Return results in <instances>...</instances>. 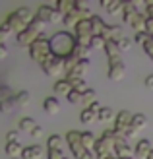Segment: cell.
Masks as SVG:
<instances>
[{"instance_id": "obj_50", "label": "cell", "mask_w": 153, "mask_h": 159, "mask_svg": "<svg viewBox=\"0 0 153 159\" xmlns=\"http://www.w3.org/2000/svg\"><path fill=\"white\" fill-rule=\"evenodd\" d=\"M147 159H153V152H151V153H149V155H147Z\"/></svg>"}, {"instance_id": "obj_24", "label": "cell", "mask_w": 153, "mask_h": 159, "mask_svg": "<svg viewBox=\"0 0 153 159\" xmlns=\"http://www.w3.org/2000/svg\"><path fill=\"white\" fill-rule=\"evenodd\" d=\"M105 25H107V23L103 21L101 16L93 14V18H91V29H93V35H101V33H103V29H105Z\"/></svg>"}, {"instance_id": "obj_2", "label": "cell", "mask_w": 153, "mask_h": 159, "mask_svg": "<svg viewBox=\"0 0 153 159\" xmlns=\"http://www.w3.org/2000/svg\"><path fill=\"white\" fill-rule=\"evenodd\" d=\"M29 57H31V60L39 62V64H43L45 60H49V58L52 57L49 39H45V37L41 35L35 43H31V47H29Z\"/></svg>"}, {"instance_id": "obj_26", "label": "cell", "mask_w": 153, "mask_h": 159, "mask_svg": "<svg viewBox=\"0 0 153 159\" xmlns=\"http://www.w3.org/2000/svg\"><path fill=\"white\" fill-rule=\"evenodd\" d=\"M95 142H97V138L93 136V132H82V144H83V148H85V149L93 152Z\"/></svg>"}, {"instance_id": "obj_6", "label": "cell", "mask_w": 153, "mask_h": 159, "mask_svg": "<svg viewBox=\"0 0 153 159\" xmlns=\"http://www.w3.org/2000/svg\"><path fill=\"white\" fill-rule=\"evenodd\" d=\"M37 18L39 20H43L45 23H58L64 16L56 10V8H52V6H39V10H37Z\"/></svg>"}, {"instance_id": "obj_28", "label": "cell", "mask_w": 153, "mask_h": 159, "mask_svg": "<svg viewBox=\"0 0 153 159\" xmlns=\"http://www.w3.org/2000/svg\"><path fill=\"white\" fill-rule=\"evenodd\" d=\"M95 101H97V93H95V89H91V87L82 93V105H85V109L89 105H93Z\"/></svg>"}, {"instance_id": "obj_18", "label": "cell", "mask_w": 153, "mask_h": 159, "mask_svg": "<svg viewBox=\"0 0 153 159\" xmlns=\"http://www.w3.org/2000/svg\"><path fill=\"white\" fill-rule=\"evenodd\" d=\"M146 20H147V14H142V12H140V14L132 20L130 27L136 31V33H142V31H146Z\"/></svg>"}, {"instance_id": "obj_11", "label": "cell", "mask_w": 153, "mask_h": 159, "mask_svg": "<svg viewBox=\"0 0 153 159\" xmlns=\"http://www.w3.org/2000/svg\"><path fill=\"white\" fill-rule=\"evenodd\" d=\"M45 153V149L43 146H39V144H33V146H27V148H23V153L20 159H41Z\"/></svg>"}, {"instance_id": "obj_46", "label": "cell", "mask_w": 153, "mask_h": 159, "mask_svg": "<svg viewBox=\"0 0 153 159\" xmlns=\"http://www.w3.org/2000/svg\"><path fill=\"white\" fill-rule=\"evenodd\" d=\"M146 31L153 37V18H149V16H147V20H146Z\"/></svg>"}, {"instance_id": "obj_51", "label": "cell", "mask_w": 153, "mask_h": 159, "mask_svg": "<svg viewBox=\"0 0 153 159\" xmlns=\"http://www.w3.org/2000/svg\"><path fill=\"white\" fill-rule=\"evenodd\" d=\"M105 159H116V157H115V155H110V157H105Z\"/></svg>"}, {"instance_id": "obj_9", "label": "cell", "mask_w": 153, "mask_h": 159, "mask_svg": "<svg viewBox=\"0 0 153 159\" xmlns=\"http://www.w3.org/2000/svg\"><path fill=\"white\" fill-rule=\"evenodd\" d=\"M124 72H126V66H124L122 60H110L109 72H107V76H109L110 80H115V82L122 80V78H124Z\"/></svg>"}, {"instance_id": "obj_37", "label": "cell", "mask_w": 153, "mask_h": 159, "mask_svg": "<svg viewBox=\"0 0 153 159\" xmlns=\"http://www.w3.org/2000/svg\"><path fill=\"white\" fill-rule=\"evenodd\" d=\"M12 35V31H10V27L6 25V23H2L0 25V45H6V41H8V37Z\"/></svg>"}, {"instance_id": "obj_47", "label": "cell", "mask_w": 153, "mask_h": 159, "mask_svg": "<svg viewBox=\"0 0 153 159\" xmlns=\"http://www.w3.org/2000/svg\"><path fill=\"white\" fill-rule=\"evenodd\" d=\"M8 57V47L6 45H0V60Z\"/></svg>"}, {"instance_id": "obj_25", "label": "cell", "mask_w": 153, "mask_h": 159, "mask_svg": "<svg viewBox=\"0 0 153 159\" xmlns=\"http://www.w3.org/2000/svg\"><path fill=\"white\" fill-rule=\"evenodd\" d=\"M54 8H56V10H58L62 16H66V14H70V12H74V2H72V0H58Z\"/></svg>"}, {"instance_id": "obj_29", "label": "cell", "mask_w": 153, "mask_h": 159, "mask_svg": "<svg viewBox=\"0 0 153 159\" xmlns=\"http://www.w3.org/2000/svg\"><path fill=\"white\" fill-rule=\"evenodd\" d=\"M79 20H82V18H79V16H78L76 12H70V14H66V16H64V18H62L64 25H66L68 29H72V27L76 29V25H78V21H79Z\"/></svg>"}, {"instance_id": "obj_34", "label": "cell", "mask_w": 153, "mask_h": 159, "mask_svg": "<svg viewBox=\"0 0 153 159\" xmlns=\"http://www.w3.org/2000/svg\"><path fill=\"white\" fill-rule=\"evenodd\" d=\"M97 116H99V120H110V118H116V113L110 107H101Z\"/></svg>"}, {"instance_id": "obj_20", "label": "cell", "mask_w": 153, "mask_h": 159, "mask_svg": "<svg viewBox=\"0 0 153 159\" xmlns=\"http://www.w3.org/2000/svg\"><path fill=\"white\" fill-rule=\"evenodd\" d=\"M6 153L12 155V159H18V155L21 157V153H23V146L20 142H10V144H6Z\"/></svg>"}, {"instance_id": "obj_36", "label": "cell", "mask_w": 153, "mask_h": 159, "mask_svg": "<svg viewBox=\"0 0 153 159\" xmlns=\"http://www.w3.org/2000/svg\"><path fill=\"white\" fill-rule=\"evenodd\" d=\"M105 39L101 35H93L91 37V43H89V49H105Z\"/></svg>"}, {"instance_id": "obj_10", "label": "cell", "mask_w": 153, "mask_h": 159, "mask_svg": "<svg viewBox=\"0 0 153 159\" xmlns=\"http://www.w3.org/2000/svg\"><path fill=\"white\" fill-rule=\"evenodd\" d=\"M4 23H6L8 27H10L12 33H14V31H16V33H21V31H25V29H27V23H23V21L18 18V16H16V12H12L10 16H8Z\"/></svg>"}, {"instance_id": "obj_12", "label": "cell", "mask_w": 153, "mask_h": 159, "mask_svg": "<svg viewBox=\"0 0 153 159\" xmlns=\"http://www.w3.org/2000/svg\"><path fill=\"white\" fill-rule=\"evenodd\" d=\"M151 152H153V148H151L149 140H138V144H136V148H134V155L142 157V159H147V155Z\"/></svg>"}, {"instance_id": "obj_30", "label": "cell", "mask_w": 153, "mask_h": 159, "mask_svg": "<svg viewBox=\"0 0 153 159\" xmlns=\"http://www.w3.org/2000/svg\"><path fill=\"white\" fill-rule=\"evenodd\" d=\"M16 103H18V107H27L29 103H31V93L29 91H20V93H16Z\"/></svg>"}, {"instance_id": "obj_17", "label": "cell", "mask_w": 153, "mask_h": 159, "mask_svg": "<svg viewBox=\"0 0 153 159\" xmlns=\"http://www.w3.org/2000/svg\"><path fill=\"white\" fill-rule=\"evenodd\" d=\"M43 111L47 115H56L60 111V103H58V99L56 97H47L45 101H43Z\"/></svg>"}, {"instance_id": "obj_42", "label": "cell", "mask_w": 153, "mask_h": 159, "mask_svg": "<svg viewBox=\"0 0 153 159\" xmlns=\"http://www.w3.org/2000/svg\"><path fill=\"white\" fill-rule=\"evenodd\" d=\"M18 138H20V132L18 130H10L6 134V144H10V142H20Z\"/></svg>"}, {"instance_id": "obj_53", "label": "cell", "mask_w": 153, "mask_h": 159, "mask_svg": "<svg viewBox=\"0 0 153 159\" xmlns=\"http://www.w3.org/2000/svg\"><path fill=\"white\" fill-rule=\"evenodd\" d=\"M62 159H68V157H62Z\"/></svg>"}, {"instance_id": "obj_49", "label": "cell", "mask_w": 153, "mask_h": 159, "mask_svg": "<svg viewBox=\"0 0 153 159\" xmlns=\"http://www.w3.org/2000/svg\"><path fill=\"white\" fill-rule=\"evenodd\" d=\"M79 159H95V153H93V152H85Z\"/></svg>"}, {"instance_id": "obj_52", "label": "cell", "mask_w": 153, "mask_h": 159, "mask_svg": "<svg viewBox=\"0 0 153 159\" xmlns=\"http://www.w3.org/2000/svg\"><path fill=\"white\" fill-rule=\"evenodd\" d=\"M122 159H134V157H122Z\"/></svg>"}, {"instance_id": "obj_31", "label": "cell", "mask_w": 153, "mask_h": 159, "mask_svg": "<svg viewBox=\"0 0 153 159\" xmlns=\"http://www.w3.org/2000/svg\"><path fill=\"white\" fill-rule=\"evenodd\" d=\"M16 16H18L23 23H27V25L31 23V20L35 18V16H31V10H29V8H18V10H16Z\"/></svg>"}, {"instance_id": "obj_23", "label": "cell", "mask_w": 153, "mask_h": 159, "mask_svg": "<svg viewBox=\"0 0 153 159\" xmlns=\"http://www.w3.org/2000/svg\"><path fill=\"white\" fill-rule=\"evenodd\" d=\"M49 149H58V152H62V138L58 134H51V136L47 138V152H49Z\"/></svg>"}, {"instance_id": "obj_19", "label": "cell", "mask_w": 153, "mask_h": 159, "mask_svg": "<svg viewBox=\"0 0 153 159\" xmlns=\"http://www.w3.org/2000/svg\"><path fill=\"white\" fill-rule=\"evenodd\" d=\"M72 89H74V87H72V84L68 82L66 78H60L58 82L54 84V93H62V95H66V97H68V93Z\"/></svg>"}, {"instance_id": "obj_39", "label": "cell", "mask_w": 153, "mask_h": 159, "mask_svg": "<svg viewBox=\"0 0 153 159\" xmlns=\"http://www.w3.org/2000/svg\"><path fill=\"white\" fill-rule=\"evenodd\" d=\"M72 84V87H74L76 91H79V93H83V91H87L89 87H87V84H85V80H74V82H70Z\"/></svg>"}, {"instance_id": "obj_45", "label": "cell", "mask_w": 153, "mask_h": 159, "mask_svg": "<svg viewBox=\"0 0 153 159\" xmlns=\"http://www.w3.org/2000/svg\"><path fill=\"white\" fill-rule=\"evenodd\" d=\"M47 155H49V159H62V152H58V149H49Z\"/></svg>"}, {"instance_id": "obj_8", "label": "cell", "mask_w": 153, "mask_h": 159, "mask_svg": "<svg viewBox=\"0 0 153 159\" xmlns=\"http://www.w3.org/2000/svg\"><path fill=\"white\" fill-rule=\"evenodd\" d=\"M134 149L130 148V144L126 142V138H116L115 142V157L122 159V157H132Z\"/></svg>"}, {"instance_id": "obj_38", "label": "cell", "mask_w": 153, "mask_h": 159, "mask_svg": "<svg viewBox=\"0 0 153 159\" xmlns=\"http://www.w3.org/2000/svg\"><path fill=\"white\" fill-rule=\"evenodd\" d=\"M10 97H14L12 87H8V85H0V103L6 101V99H10Z\"/></svg>"}, {"instance_id": "obj_27", "label": "cell", "mask_w": 153, "mask_h": 159, "mask_svg": "<svg viewBox=\"0 0 153 159\" xmlns=\"http://www.w3.org/2000/svg\"><path fill=\"white\" fill-rule=\"evenodd\" d=\"M37 126V122H35V118H31V116H23L21 120H20V130L21 132H33V128Z\"/></svg>"}, {"instance_id": "obj_1", "label": "cell", "mask_w": 153, "mask_h": 159, "mask_svg": "<svg viewBox=\"0 0 153 159\" xmlns=\"http://www.w3.org/2000/svg\"><path fill=\"white\" fill-rule=\"evenodd\" d=\"M49 43H51V52H52V57H58L62 60H66L72 57V52H74V47H76V37L68 33V31H58V33H54L51 39H49Z\"/></svg>"}, {"instance_id": "obj_40", "label": "cell", "mask_w": 153, "mask_h": 159, "mask_svg": "<svg viewBox=\"0 0 153 159\" xmlns=\"http://www.w3.org/2000/svg\"><path fill=\"white\" fill-rule=\"evenodd\" d=\"M116 45H118V49H120V51H130V49H132V39L122 37L120 41H116Z\"/></svg>"}, {"instance_id": "obj_21", "label": "cell", "mask_w": 153, "mask_h": 159, "mask_svg": "<svg viewBox=\"0 0 153 159\" xmlns=\"http://www.w3.org/2000/svg\"><path fill=\"white\" fill-rule=\"evenodd\" d=\"M79 120H82L83 124H93L95 120H99V116L91 109H82V113H79Z\"/></svg>"}, {"instance_id": "obj_41", "label": "cell", "mask_w": 153, "mask_h": 159, "mask_svg": "<svg viewBox=\"0 0 153 159\" xmlns=\"http://www.w3.org/2000/svg\"><path fill=\"white\" fill-rule=\"evenodd\" d=\"M68 101L72 103V105H78V103H82V93L76 91V89H72L68 93Z\"/></svg>"}, {"instance_id": "obj_13", "label": "cell", "mask_w": 153, "mask_h": 159, "mask_svg": "<svg viewBox=\"0 0 153 159\" xmlns=\"http://www.w3.org/2000/svg\"><path fill=\"white\" fill-rule=\"evenodd\" d=\"M138 14H140V10L136 8L134 2H124V6H122V20H124L126 25H130L132 20H134Z\"/></svg>"}, {"instance_id": "obj_33", "label": "cell", "mask_w": 153, "mask_h": 159, "mask_svg": "<svg viewBox=\"0 0 153 159\" xmlns=\"http://www.w3.org/2000/svg\"><path fill=\"white\" fill-rule=\"evenodd\" d=\"M45 25H47V23H45L43 20H39L37 16H35V18L31 20V23L27 25V29H31V31H35V33H39V35H41V31L45 29Z\"/></svg>"}, {"instance_id": "obj_44", "label": "cell", "mask_w": 153, "mask_h": 159, "mask_svg": "<svg viewBox=\"0 0 153 159\" xmlns=\"http://www.w3.org/2000/svg\"><path fill=\"white\" fill-rule=\"evenodd\" d=\"M143 51H146V54L149 57V60L153 62V37H151V41H149L146 47H143Z\"/></svg>"}, {"instance_id": "obj_5", "label": "cell", "mask_w": 153, "mask_h": 159, "mask_svg": "<svg viewBox=\"0 0 153 159\" xmlns=\"http://www.w3.org/2000/svg\"><path fill=\"white\" fill-rule=\"evenodd\" d=\"M132 118H134V115L130 113V111H120V113H116V118H115V130L120 138L124 136V132L130 128V124H132Z\"/></svg>"}, {"instance_id": "obj_35", "label": "cell", "mask_w": 153, "mask_h": 159, "mask_svg": "<svg viewBox=\"0 0 153 159\" xmlns=\"http://www.w3.org/2000/svg\"><path fill=\"white\" fill-rule=\"evenodd\" d=\"M134 41L138 43V45H142V47H146V45H147V43L151 41V35L147 33V31H142V33H136Z\"/></svg>"}, {"instance_id": "obj_4", "label": "cell", "mask_w": 153, "mask_h": 159, "mask_svg": "<svg viewBox=\"0 0 153 159\" xmlns=\"http://www.w3.org/2000/svg\"><path fill=\"white\" fill-rule=\"evenodd\" d=\"M41 68H43L45 74H49L52 78H58L62 74L66 76V70H64V60L58 58V57H51L49 60H45L43 64H41Z\"/></svg>"}, {"instance_id": "obj_7", "label": "cell", "mask_w": 153, "mask_h": 159, "mask_svg": "<svg viewBox=\"0 0 153 159\" xmlns=\"http://www.w3.org/2000/svg\"><path fill=\"white\" fill-rule=\"evenodd\" d=\"M101 37L105 39V41H120V39L126 37V35H124V31H122L120 25H112V23L109 25L107 23L105 29H103V33H101Z\"/></svg>"}, {"instance_id": "obj_15", "label": "cell", "mask_w": 153, "mask_h": 159, "mask_svg": "<svg viewBox=\"0 0 153 159\" xmlns=\"http://www.w3.org/2000/svg\"><path fill=\"white\" fill-rule=\"evenodd\" d=\"M103 51L107 52L109 62H110V60H122V58H120V52H122V51L118 49L116 41H107V43H105V49H103Z\"/></svg>"}, {"instance_id": "obj_3", "label": "cell", "mask_w": 153, "mask_h": 159, "mask_svg": "<svg viewBox=\"0 0 153 159\" xmlns=\"http://www.w3.org/2000/svg\"><path fill=\"white\" fill-rule=\"evenodd\" d=\"M66 144L70 146V149H72V155H74L76 159H79L85 152H89V149H85L83 148V144H82V132H78V130H70L68 134H66Z\"/></svg>"}, {"instance_id": "obj_32", "label": "cell", "mask_w": 153, "mask_h": 159, "mask_svg": "<svg viewBox=\"0 0 153 159\" xmlns=\"http://www.w3.org/2000/svg\"><path fill=\"white\" fill-rule=\"evenodd\" d=\"M16 107H18V103H16V95H14V97H10V99H6V101L0 103V113H12Z\"/></svg>"}, {"instance_id": "obj_43", "label": "cell", "mask_w": 153, "mask_h": 159, "mask_svg": "<svg viewBox=\"0 0 153 159\" xmlns=\"http://www.w3.org/2000/svg\"><path fill=\"white\" fill-rule=\"evenodd\" d=\"M43 128H41V126H35V128H33V132H31V138H33V140H41L43 138Z\"/></svg>"}, {"instance_id": "obj_48", "label": "cell", "mask_w": 153, "mask_h": 159, "mask_svg": "<svg viewBox=\"0 0 153 159\" xmlns=\"http://www.w3.org/2000/svg\"><path fill=\"white\" fill-rule=\"evenodd\" d=\"M146 87H149V89H153V74H149L146 78Z\"/></svg>"}, {"instance_id": "obj_22", "label": "cell", "mask_w": 153, "mask_h": 159, "mask_svg": "<svg viewBox=\"0 0 153 159\" xmlns=\"http://www.w3.org/2000/svg\"><path fill=\"white\" fill-rule=\"evenodd\" d=\"M132 128L134 130H143V128H146V126H147V116L146 115H143V113H140V115H134V118H132Z\"/></svg>"}, {"instance_id": "obj_14", "label": "cell", "mask_w": 153, "mask_h": 159, "mask_svg": "<svg viewBox=\"0 0 153 159\" xmlns=\"http://www.w3.org/2000/svg\"><path fill=\"white\" fill-rule=\"evenodd\" d=\"M41 37L39 33H35V31H31V29H25V31H21V33H18V43L21 47H31V43H35L37 39Z\"/></svg>"}, {"instance_id": "obj_16", "label": "cell", "mask_w": 153, "mask_h": 159, "mask_svg": "<svg viewBox=\"0 0 153 159\" xmlns=\"http://www.w3.org/2000/svg\"><path fill=\"white\" fill-rule=\"evenodd\" d=\"M101 6H103L109 14H122L124 2H120V0H101Z\"/></svg>"}]
</instances>
